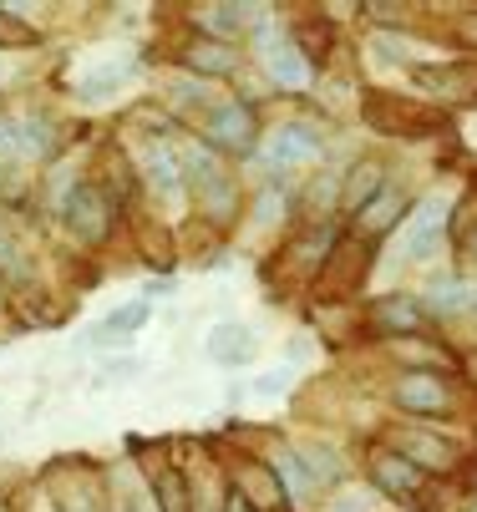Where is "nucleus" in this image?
Masks as SVG:
<instances>
[{
    "instance_id": "f257e3e1",
    "label": "nucleus",
    "mask_w": 477,
    "mask_h": 512,
    "mask_svg": "<svg viewBox=\"0 0 477 512\" xmlns=\"http://www.w3.org/2000/svg\"><path fill=\"white\" fill-rule=\"evenodd\" d=\"M178 158H183V183H188V193L198 198V213L209 218V224H219V229L234 224V218H239V183H234V173L219 163V153L188 142V148H178Z\"/></svg>"
},
{
    "instance_id": "f03ea898",
    "label": "nucleus",
    "mask_w": 477,
    "mask_h": 512,
    "mask_svg": "<svg viewBox=\"0 0 477 512\" xmlns=\"http://www.w3.org/2000/svg\"><path fill=\"white\" fill-rule=\"evenodd\" d=\"M361 112L376 132H391V137H427L442 127V107L417 102V97H396V92H366Z\"/></svg>"
},
{
    "instance_id": "7ed1b4c3",
    "label": "nucleus",
    "mask_w": 477,
    "mask_h": 512,
    "mask_svg": "<svg viewBox=\"0 0 477 512\" xmlns=\"http://www.w3.org/2000/svg\"><path fill=\"white\" fill-rule=\"evenodd\" d=\"M447 224H452V203H447L442 193L422 198L412 213H406V229H401V259H406V264H427V259L442 249Z\"/></svg>"
},
{
    "instance_id": "20e7f679",
    "label": "nucleus",
    "mask_w": 477,
    "mask_h": 512,
    "mask_svg": "<svg viewBox=\"0 0 477 512\" xmlns=\"http://www.w3.org/2000/svg\"><path fill=\"white\" fill-rule=\"evenodd\" d=\"M61 218L82 244H107V234H112V203L92 178H82L61 193Z\"/></svg>"
},
{
    "instance_id": "39448f33",
    "label": "nucleus",
    "mask_w": 477,
    "mask_h": 512,
    "mask_svg": "<svg viewBox=\"0 0 477 512\" xmlns=\"http://www.w3.org/2000/svg\"><path fill=\"white\" fill-rule=\"evenodd\" d=\"M138 173H143L148 198H158L168 213H178V208H183L188 183H183V158H178L173 142H148V148L138 153Z\"/></svg>"
},
{
    "instance_id": "423d86ee",
    "label": "nucleus",
    "mask_w": 477,
    "mask_h": 512,
    "mask_svg": "<svg viewBox=\"0 0 477 512\" xmlns=\"http://www.w3.org/2000/svg\"><path fill=\"white\" fill-rule=\"evenodd\" d=\"M412 82L422 97L442 107H462V102H477V61H427V66H412Z\"/></svg>"
},
{
    "instance_id": "0eeeda50",
    "label": "nucleus",
    "mask_w": 477,
    "mask_h": 512,
    "mask_svg": "<svg viewBox=\"0 0 477 512\" xmlns=\"http://www.w3.org/2000/svg\"><path fill=\"white\" fill-rule=\"evenodd\" d=\"M391 406L401 416H452L457 411V391L442 376H432V371H406L391 386Z\"/></svg>"
},
{
    "instance_id": "6e6552de",
    "label": "nucleus",
    "mask_w": 477,
    "mask_h": 512,
    "mask_svg": "<svg viewBox=\"0 0 477 512\" xmlns=\"http://www.w3.org/2000/svg\"><path fill=\"white\" fill-rule=\"evenodd\" d=\"M366 269H371V239L351 234V239H340V244L330 249V259L320 264L315 289H320L325 300H340V295H351V289L366 279Z\"/></svg>"
},
{
    "instance_id": "1a4fd4ad",
    "label": "nucleus",
    "mask_w": 477,
    "mask_h": 512,
    "mask_svg": "<svg viewBox=\"0 0 477 512\" xmlns=\"http://www.w3.org/2000/svg\"><path fill=\"white\" fill-rule=\"evenodd\" d=\"M427 472L422 467H412L401 452H376L371 457V487L381 492V497H391V502H406V507H432V497H427Z\"/></svg>"
},
{
    "instance_id": "9d476101",
    "label": "nucleus",
    "mask_w": 477,
    "mask_h": 512,
    "mask_svg": "<svg viewBox=\"0 0 477 512\" xmlns=\"http://www.w3.org/2000/svg\"><path fill=\"white\" fill-rule=\"evenodd\" d=\"M320 132L305 122V117H295V122H280L275 132L264 137V163L269 168H305V163H315L320 158Z\"/></svg>"
},
{
    "instance_id": "9b49d317",
    "label": "nucleus",
    "mask_w": 477,
    "mask_h": 512,
    "mask_svg": "<svg viewBox=\"0 0 477 512\" xmlns=\"http://www.w3.org/2000/svg\"><path fill=\"white\" fill-rule=\"evenodd\" d=\"M259 51H264V71H269L275 87H285V92H305L310 87V56L300 51L295 36L259 31Z\"/></svg>"
},
{
    "instance_id": "f8f14e48",
    "label": "nucleus",
    "mask_w": 477,
    "mask_h": 512,
    "mask_svg": "<svg viewBox=\"0 0 477 512\" xmlns=\"http://www.w3.org/2000/svg\"><path fill=\"white\" fill-rule=\"evenodd\" d=\"M203 132H209V142H219L224 153H249L254 137H259V122H254L249 102H219V107H209Z\"/></svg>"
},
{
    "instance_id": "ddd939ff",
    "label": "nucleus",
    "mask_w": 477,
    "mask_h": 512,
    "mask_svg": "<svg viewBox=\"0 0 477 512\" xmlns=\"http://www.w3.org/2000/svg\"><path fill=\"white\" fill-rule=\"evenodd\" d=\"M386 447H391V452H401L412 467H422L427 477H432V472H452V467H457V457H462L452 442H442V436H432V431H396Z\"/></svg>"
},
{
    "instance_id": "4468645a",
    "label": "nucleus",
    "mask_w": 477,
    "mask_h": 512,
    "mask_svg": "<svg viewBox=\"0 0 477 512\" xmlns=\"http://www.w3.org/2000/svg\"><path fill=\"white\" fill-rule=\"evenodd\" d=\"M401 218H406V193H401V183L386 178V183L371 193V203L356 213V234H361V239H386Z\"/></svg>"
},
{
    "instance_id": "2eb2a0df",
    "label": "nucleus",
    "mask_w": 477,
    "mask_h": 512,
    "mask_svg": "<svg viewBox=\"0 0 477 512\" xmlns=\"http://www.w3.org/2000/svg\"><path fill=\"white\" fill-rule=\"evenodd\" d=\"M417 305H422L427 320H467V315H472V284L457 279V274L432 279L422 295H417Z\"/></svg>"
},
{
    "instance_id": "dca6fc26",
    "label": "nucleus",
    "mask_w": 477,
    "mask_h": 512,
    "mask_svg": "<svg viewBox=\"0 0 477 512\" xmlns=\"http://www.w3.org/2000/svg\"><path fill=\"white\" fill-rule=\"evenodd\" d=\"M254 350H259V340H254V330H249L244 320H219V325L209 330V360L224 365V371H239V365H249Z\"/></svg>"
},
{
    "instance_id": "f3484780",
    "label": "nucleus",
    "mask_w": 477,
    "mask_h": 512,
    "mask_svg": "<svg viewBox=\"0 0 477 512\" xmlns=\"http://www.w3.org/2000/svg\"><path fill=\"white\" fill-rule=\"evenodd\" d=\"M127 77H132V61L107 56V61H92L82 71V77L72 82V92H77V102H107V97H117L127 87Z\"/></svg>"
},
{
    "instance_id": "a211bd4d",
    "label": "nucleus",
    "mask_w": 477,
    "mask_h": 512,
    "mask_svg": "<svg viewBox=\"0 0 477 512\" xmlns=\"http://www.w3.org/2000/svg\"><path fill=\"white\" fill-rule=\"evenodd\" d=\"M371 325L406 340V335H422V330H427V315H422L417 295H386V300L371 305Z\"/></svg>"
},
{
    "instance_id": "6ab92c4d",
    "label": "nucleus",
    "mask_w": 477,
    "mask_h": 512,
    "mask_svg": "<svg viewBox=\"0 0 477 512\" xmlns=\"http://www.w3.org/2000/svg\"><path fill=\"white\" fill-rule=\"evenodd\" d=\"M295 457L305 462V472H310V482H315V487H340V482L351 477L346 452L330 447V442H300V447H295Z\"/></svg>"
},
{
    "instance_id": "aec40b11",
    "label": "nucleus",
    "mask_w": 477,
    "mask_h": 512,
    "mask_svg": "<svg viewBox=\"0 0 477 512\" xmlns=\"http://www.w3.org/2000/svg\"><path fill=\"white\" fill-rule=\"evenodd\" d=\"M46 497H51L56 512H107V497H102V487H97L87 472H77V477H56Z\"/></svg>"
},
{
    "instance_id": "412c9836",
    "label": "nucleus",
    "mask_w": 477,
    "mask_h": 512,
    "mask_svg": "<svg viewBox=\"0 0 477 512\" xmlns=\"http://www.w3.org/2000/svg\"><path fill=\"white\" fill-rule=\"evenodd\" d=\"M107 512H158V497H153V487L138 477V467H117V472H112Z\"/></svg>"
},
{
    "instance_id": "4be33fe9",
    "label": "nucleus",
    "mask_w": 477,
    "mask_h": 512,
    "mask_svg": "<svg viewBox=\"0 0 477 512\" xmlns=\"http://www.w3.org/2000/svg\"><path fill=\"white\" fill-rule=\"evenodd\" d=\"M16 142H21V163H51L56 158L51 117H16Z\"/></svg>"
},
{
    "instance_id": "5701e85b",
    "label": "nucleus",
    "mask_w": 477,
    "mask_h": 512,
    "mask_svg": "<svg viewBox=\"0 0 477 512\" xmlns=\"http://www.w3.org/2000/svg\"><path fill=\"white\" fill-rule=\"evenodd\" d=\"M269 472H275V482L285 487V497L300 507V502H310V492H315V482H310V472H305V462L295 457V447H280L275 457H269Z\"/></svg>"
},
{
    "instance_id": "b1692460",
    "label": "nucleus",
    "mask_w": 477,
    "mask_h": 512,
    "mask_svg": "<svg viewBox=\"0 0 477 512\" xmlns=\"http://www.w3.org/2000/svg\"><path fill=\"white\" fill-rule=\"evenodd\" d=\"M148 315H153L148 300H127V305H117V310L102 320V330H97L92 340H97V345H117V340H127V335H138V330L148 325Z\"/></svg>"
},
{
    "instance_id": "393cba45",
    "label": "nucleus",
    "mask_w": 477,
    "mask_h": 512,
    "mask_svg": "<svg viewBox=\"0 0 477 512\" xmlns=\"http://www.w3.org/2000/svg\"><path fill=\"white\" fill-rule=\"evenodd\" d=\"M386 183V173L376 168V163H356L351 173H346V188H340V203H346L351 213H361L366 203H371V193Z\"/></svg>"
},
{
    "instance_id": "a878e982",
    "label": "nucleus",
    "mask_w": 477,
    "mask_h": 512,
    "mask_svg": "<svg viewBox=\"0 0 477 512\" xmlns=\"http://www.w3.org/2000/svg\"><path fill=\"white\" fill-rule=\"evenodd\" d=\"M183 66H193L198 77H224V71H234V51L224 41H198L183 51Z\"/></svg>"
},
{
    "instance_id": "bb28decb",
    "label": "nucleus",
    "mask_w": 477,
    "mask_h": 512,
    "mask_svg": "<svg viewBox=\"0 0 477 512\" xmlns=\"http://www.w3.org/2000/svg\"><path fill=\"white\" fill-rule=\"evenodd\" d=\"M153 497H158V512H193V497H188V482L178 467H163L153 477Z\"/></svg>"
},
{
    "instance_id": "cd10ccee",
    "label": "nucleus",
    "mask_w": 477,
    "mask_h": 512,
    "mask_svg": "<svg viewBox=\"0 0 477 512\" xmlns=\"http://www.w3.org/2000/svg\"><path fill=\"white\" fill-rule=\"evenodd\" d=\"M0 279H11V284H26L31 279V264H26V254L16 249V239L0 229Z\"/></svg>"
},
{
    "instance_id": "c85d7f7f",
    "label": "nucleus",
    "mask_w": 477,
    "mask_h": 512,
    "mask_svg": "<svg viewBox=\"0 0 477 512\" xmlns=\"http://www.w3.org/2000/svg\"><path fill=\"white\" fill-rule=\"evenodd\" d=\"M249 21H254V11H249V6H224V11H209V16H203V26H219L224 36H239Z\"/></svg>"
},
{
    "instance_id": "c756f323",
    "label": "nucleus",
    "mask_w": 477,
    "mask_h": 512,
    "mask_svg": "<svg viewBox=\"0 0 477 512\" xmlns=\"http://www.w3.org/2000/svg\"><path fill=\"white\" fill-rule=\"evenodd\" d=\"M275 492H280V487L269 482L259 467H244V487H239V497H249V502L259 507V502H275Z\"/></svg>"
},
{
    "instance_id": "7c9ffc66",
    "label": "nucleus",
    "mask_w": 477,
    "mask_h": 512,
    "mask_svg": "<svg viewBox=\"0 0 477 512\" xmlns=\"http://www.w3.org/2000/svg\"><path fill=\"white\" fill-rule=\"evenodd\" d=\"M21 163V142H16V117H0V168Z\"/></svg>"
},
{
    "instance_id": "2f4dec72",
    "label": "nucleus",
    "mask_w": 477,
    "mask_h": 512,
    "mask_svg": "<svg viewBox=\"0 0 477 512\" xmlns=\"http://www.w3.org/2000/svg\"><path fill=\"white\" fill-rule=\"evenodd\" d=\"M325 512H371V492H361V487H351V492H335Z\"/></svg>"
},
{
    "instance_id": "473e14b6",
    "label": "nucleus",
    "mask_w": 477,
    "mask_h": 512,
    "mask_svg": "<svg viewBox=\"0 0 477 512\" xmlns=\"http://www.w3.org/2000/svg\"><path fill=\"white\" fill-rule=\"evenodd\" d=\"M295 386V371H290V365H280V371H264L259 376V391L264 396H280V391H290Z\"/></svg>"
},
{
    "instance_id": "72a5a7b5",
    "label": "nucleus",
    "mask_w": 477,
    "mask_h": 512,
    "mask_svg": "<svg viewBox=\"0 0 477 512\" xmlns=\"http://www.w3.org/2000/svg\"><path fill=\"white\" fill-rule=\"evenodd\" d=\"M107 365H112V371H102V381H127V376H138V360H132V355H127V360H107Z\"/></svg>"
},
{
    "instance_id": "f704fd0d",
    "label": "nucleus",
    "mask_w": 477,
    "mask_h": 512,
    "mask_svg": "<svg viewBox=\"0 0 477 512\" xmlns=\"http://www.w3.org/2000/svg\"><path fill=\"white\" fill-rule=\"evenodd\" d=\"M224 512H259V507H254V502H249V497H239V492H234V497H229V502H224Z\"/></svg>"
},
{
    "instance_id": "c9c22d12",
    "label": "nucleus",
    "mask_w": 477,
    "mask_h": 512,
    "mask_svg": "<svg viewBox=\"0 0 477 512\" xmlns=\"http://www.w3.org/2000/svg\"><path fill=\"white\" fill-rule=\"evenodd\" d=\"M467 254H472V264H477V234H472V244H467Z\"/></svg>"
},
{
    "instance_id": "e433bc0d",
    "label": "nucleus",
    "mask_w": 477,
    "mask_h": 512,
    "mask_svg": "<svg viewBox=\"0 0 477 512\" xmlns=\"http://www.w3.org/2000/svg\"><path fill=\"white\" fill-rule=\"evenodd\" d=\"M472 315H477V279H472Z\"/></svg>"
},
{
    "instance_id": "4c0bfd02",
    "label": "nucleus",
    "mask_w": 477,
    "mask_h": 512,
    "mask_svg": "<svg viewBox=\"0 0 477 512\" xmlns=\"http://www.w3.org/2000/svg\"><path fill=\"white\" fill-rule=\"evenodd\" d=\"M36 512H56V507H51V497H46V502H41V507H36Z\"/></svg>"
},
{
    "instance_id": "58836bf2",
    "label": "nucleus",
    "mask_w": 477,
    "mask_h": 512,
    "mask_svg": "<svg viewBox=\"0 0 477 512\" xmlns=\"http://www.w3.org/2000/svg\"><path fill=\"white\" fill-rule=\"evenodd\" d=\"M0 87H6V61H0Z\"/></svg>"
}]
</instances>
